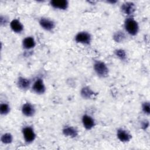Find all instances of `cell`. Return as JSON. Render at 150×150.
<instances>
[{
	"label": "cell",
	"mask_w": 150,
	"mask_h": 150,
	"mask_svg": "<svg viewBox=\"0 0 150 150\" xmlns=\"http://www.w3.org/2000/svg\"><path fill=\"white\" fill-rule=\"evenodd\" d=\"M142 111L145 114L147 115L150 114V103L149 101H145L142 103Z\"/></svg>",
	"instance_id": "44dd1931"
},
{
	"label": "cell",
	"mask_w": 150,
	"mask_h": 150,
	"mask_svg": "<svg viewBox=\"0 0 150 150\" xmlns=\"http://www.w3.org/2000/svg\"><path fill=\"white\" fill-rule=\"evenodd\" d=\"M93 69L96 74L101 78H105L108 76L109 69L107 64L100 60H94Z\"/></svg>",
	"instance_id": "7a4b0ae2"
},
{
	"label": "cell",
	"mask_w": 150,
	"mask_h": 150,
	"mask_svg": "<svg viewBox=\"0 0 150 150\" xmlns=\"http://www.w3.org/2000/svg\"><path fill=\"white\" fill-rule=\"evenodd\" d=\"M36 45V42L33 37L28 36L26 37L22 40V46L25 49L30 50L35 47Z\"/></svg>",
	"instance_id": "9a60e30c"
},
{
	"label": "cell",
	"mask_w": 150,
	"mask_h": 150,
	"mask_svg": "<svg viewBox=\"0 0 150 150\" xmlns=\"http://www.w3.org/2000/svg\"><path fill=\"white\" fill-rule=\"evenodd\" d=\"M50 5L54 9L66 10L69 6V1L67 0H51Z\"/></svg>",
	"instance_id": "8fae6325"
},
{
	"label": "cell",
	"mask_w": 150,
	"mask_h": 150,
	"mask_svg": "<svg viewBox=\"0 0 150 150\" xmlns=\"http://www.w3.org/2000/svg\"><path fill=\"white\" fill-rule=\"evenodd\" d=\"M22 133L25 142L27 144L33 142L36 137L33 128L30 126H25L23 127L22 129Z\"/></svg>",
	"instance_id": "3957f363"
},
{
	"label": "cell",
	"mask_w": 150,
	"mask_h": 150,
	"mask_svg": "<svg viewBox=\"0 0 150 150\" xmlns=\"http://www.w3.org/2000/svg\"><path fill=\"white\" fill-rule=\"evenodd\" d=\"M21 111L23 115L27 117H32L36 112L35 107L30 103H26L23 104L21 108Z\"/></svg>",
	"instance_id": "ba28073f"
},
{
	"label": "cell",
	"mask_w": 150,
	"mask_h": 150,
	"mask_svg": "<svg viewBox=\"0 0 150 150\" xmlns=\"http://www.w3.org/2000/svg\"><path fill=\"white\" fill-rule=\"evenodd\" d=\"M63 134L66 137H69L70 138H76L78 135V131L71 126H65L63 130Z\"/></svg>",
	"instance_id": "4fadbf2b"
},
{
	"label": "cell",
	"mask_w": 150,
	"mask_h": 150,
	"mask_svg": "<svg viewBox=\"0 0 150 150\" xmlns=\"http://www.w3.org/2000/svg\"><path fill=\"white\" fill-rule=\"evenodd\" d=\"M124 28L125 31L131 36H135L139 32L138 23L131 16L125 20Z\"/></svg>",
	"instance_id": "6da1fadb"
},
{
	"label": "cell",
	"mask_w": 150,
	"mask_h": 150,
	"mask_svg": "<svg viewBox=\"0 0 150 150\" xmlns=\"http://www.w3.org/2000/svg\"><path fill=\"white\" fill-rule=\"evenodd\" d=\"M31 88L32 91L37 94H43L45 93L46 90L44 81L41 78L36 79L32 84Z\"/></svg>",
	"instance_id": "5b68a950"
},
{
	"label": "cell",
	"mask_w": 150,
	"mask_h": 150,
	"mask_svg": "<svg viewBox=\"0 0 150 150\" xmlns=\"http://www.w3.org/2000/svg\"><path fill=\"white\" fill-rule=\"evenodd\" d=\"M10 106L7 103H1L0 105V113L1 115H6L10 112Z\"/></svg>",
	"instance_id": "ffe728a7"
},
{
	"label": "cell",
	"mask_w": 150,
	"mask_h": 150,
	"mask_svg": "<svg viewBox=\"0 0 150 150\" xmlns=\"http://www.w3.org/2000/svg\"><path fill=\"white\" fill-rule=\"evenodd\" d=\"M10 27L11 29L15 33H20L23 30V25L19 20L14 19L10 22Z\"/></svg>",
	"instance_id": "5bb4252c"
},
{
	"label": "cell",
	"mask_w": 150,
	"mask_h": 150,
	"mask_svg": "<svg viewBox=\"0 0 150 150\" xmlns=\"http://www.w3.org/2000/svg\"><path fill=\"white\" fill-rule=\"evenodd\" d=\"M16 83L18 88L22 90H26L31 86L30 80L27 78L21 76L18 77Z\"/></svg>",
	"instance_id": "7c38bea8"
},
{
	"label": "cell",
	"mask_w": 150,
	"mask_h": 150,
	"mask_svg": "<svg viewBox=\"0 0 150 150\" xmlns=\"http://www.w3.org/2000/svg\"><path fill=\"white\" fill-rule=\"evenodd\" d=\"M121 10L125 15L130 16L132 15L135 11V4L132 2H125L121 6Z\"/></svg>",
	"instance_id": "52a82bcc"
},
{
	"label": "cell",
	"mask_w": 150,
	"mask_h": 150,
	"mask_svg": "<svg viewBox=\"0 0 150 150\" xmlns=\"http://www.w3.org/2000/svg\"><path fill=\"white\" fill-rule=\"evenodd\" d=\"M81 121L83 125V127L88 130H90L92 129L93 127H94L96 125V122L94 118L88 114H84L82 116Z\"/></svg>",
	"instance_id": "9c48e42d"
},
{
	"label": "cell",
	"mask_w": 150,
	"mask_h": 150,
	"mask_svg": "<svg viewBox=\"0 0 150 150\" xmlns=\"http://www.w3.org/2000/svg\"><path fill=\"white\" fill-rule=\"evenodd\" d=\"M117 136L118 139L122 142H129L132 138V135L123 128H119L117 131Z\"/></svg>",
	"instance_id": "30bf717a"
},
{
	"label": "cell",
	"mask_w": 150,
	"mask_h": 150,
	"mask_svg": "<svg viewBox=\"0 0 150 150\" xmlns=\"http://www.w3.org/2000/svg\"><path fill=\"white\" fill-rule=\"evenodd\" d=\"M74 40L77 43L88 45L91 42V36L87 32L81 31L76 34L74 37Z\"/></svg>",
	"instance_id": "277c9868"
},
{
	"label": "cell",
	"mask_w": 150,
	"mask_h": 150,
	"mask_svg": "<svg viewBox=\"0 0 150 150\" xmlns=\"http://www.w3.org/2000/svg\"><path fill=\"white\" fill-rule=\"evenodd\" d=\"M80 94L84 99H90L94 94V91L88 86H85L81 88Z\"/></svg>",
	"instance_id": "2e32d148"
},
{
	"label": "cell",
	"mask_w": 150,
	"mask_h": 150,
	"mask_svg": "<svg viewBox=\"0 0 150 150\" xmlns=\"http://www.w3.org/2000/svg\"><path fill=\"white\" fill-rule=\"evenodd\" d=\"M148 127H149V122H148V121H144L142 122V128L144 129H145Z\"/></svg>",
	"instance_id": "7402d4cb"
},
{
	"label": "cell",
	"mask_w": 150,
	"mask_h": 150,
	"mask_svg": "<svg viewBox=\"0 0 150 150\" xmlns=\"http://www.w3.org/2000/svg\"><path fill=\"white\" fill-rule=\"evenodd\" d=\"M39 23L42 29L47 31L53 30L56 26L55 22L53 20L45 17L40 18Z\"/></svg>",
	"instance_id": "8992f818"
},
{
	"label": "cell",
	"mask_w": 150,
	"mask_h": 150,
	"mask_svg": "<svg viewBox=\"0 0 150 150\" xmlns=\"http://www.w3.org/2000/svg\"><path fill=\"white\" fill-rule=\"evenodd\" d=\"M1 141L3 144H9L13 141V136L10 133L4 134L1 138Z\"/></svg>",
	"instance_id": "d6986e66"
},
{
	"label": "cell",
	"mask_w": 150,
	"mask_h": 150,
	"mask_svg": "<svg viewBox=\"0 0 150 150\" xmlns=\"http://www.w3.org/2000/svg\"><path fill=\"white\" fill-rule=\"evenodd\" d=\"M126 39V35L125 33L122 30H118L115 32L113 35V39L117 43H122Z\"/></svg>",
	"instance_id": "e0dca14e"
},
{
	"label": "cell",
	"mask_w": 150,
	"mask_h": 150,
	"mask_svg": "<svg viewBox=\"0 0 150 150\" xmlns=\"http://www.w3.org/2000/svg\"><path fill=\"white\" fill-rule=\"evenodd\" d=\"M115 55L121 60L125 61L127 58V54L126 52L122 49H118L114 50Z\"/></svg>",
	"instance_id": "ac0fdd59"
}]
</instances>
